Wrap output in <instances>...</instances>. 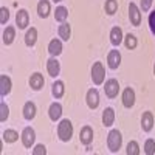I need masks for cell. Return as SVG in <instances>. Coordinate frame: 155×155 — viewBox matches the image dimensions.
Returning a JSON list of instances; mask_svg holds the SVG:
<instances>
[{"label": "cell", "mask_w": 155, "mask_h": 155, "mask_svg": "<svg viewBox=\"0 0 155 155\" xmlns=\"http://www.w3.org/2000/svg\"><path fill=\"white\" fill-rule=\"evenodd\" d=\"M37 14L42 19L48 17V14H50V2L48 0H41V2L37 3Z\"/></svg>", "instance_id": "19"}, {"label": "cell", "mask_w": 155, "mask_h": 155, "mask_svg": "<svg viewBox=\"0 0 155 155\" xmlns=\"http://www.w3.org/2000/svg\"><path fill=\"white\" fill-rule=\"evenodd\" d=\"M124 44H126V48H129V50H134L135 47H137V37L134 36V34H130L129 33L126 37H124Z\"/></svg>", "instance_id": "29"}, {"label": "cell", "mask_w": 155, "mask_h": 155, "mask_svg": "<svg viewBox=\"0 0 155 155\" xmlns=\"http://www.w3.org/2000/svg\"><path fill=\"white\" fill-rule=\"evenodd\" d=\"M153 74H155V64H153Z\"/></svg>", "instance_id": "37"}, {"label": "cell", "mask_w": 155, "mask_h": 155, "mask_svg": "<svg viewBox=\"0 0 155 155\" xmlns=\"http://www.w3.org/2000/svg\"><path fill=\"white\" fill-rule=\"evenodd\" d=\"M37 41V30L36 28H31L27 31V36H25V44H27L28 47H33Z\"/></svg>", "instance_id": "24"}, {"label": "cell", "mask_w": 155, "mask_h": 155, "mask_svg": "<svg viewBox=\"0 0 155 155\" xmlns=\"http://www.w3.org/2000/svg\"><path fill=\"white\" fill-rule=\"evenodd\" d=\"M54 2H61V0H54Z\"/></svg>", "instance_id": "38"}, {"label": "cell", "mask_w": 155, "mask_h": 155, "mask_svg": "<svg viewBox=\"0 0 155 155\" xmlns=\"http://www.w3.org/2000/svg\"><path fill=\"white\" fill-rule=\"evenodd\" d=\"M61 115H62V106L59 104V102H53V104L50 106V109H48L50 120L51 121H58L61 118Z\"/></svg>", "instance_id": "13"}, {"label": "cell", "mask_w": 155, "mask_h": 155, "mask_svg": "<svg viewBox=\"0 0 155 155\" xmlns=\"http://www.w3.org/2000/svg\"><path fill=\"white\" fill-rule=\"evenodd\" d=\"M104 8H106L107 14L112 16V14H115V12H116V9H118V2H116V0H107Z\"/></svg>", "instance_id": "28"}, {"label": "cell", "mask_w": 155, "mask_h": 155, "mask_svg": "<svg viewBox=\"0 0 155 155\" xmlns=\"http://www.w3.org/2000/svg\"><path fill=\"white\" fill-rule=\"evenodd\" d=\"M129 17H130V23L134 27H138L141 23V12H140V9L135 3L129 5Z\"/></svg>", "instance_id": "7"}, {"label": "cell", "mask_w": 155, "mask_h": 155, "mask_svg": "<svg viewBox=\"0 0 155 155\" xmlns=\"http://www.w3.org/2000/svg\"><path fill=\"white\" fill-rule=\"evenodd\" d=\"M153 126V115L152 112H144L143 118H141V127H143L144 132H150Z\"/></svg>", "instance_id": "12"}, {"label": "cell", "mask_w": 155, "mask_h": 155, "mask_svg": "<svg viewBox=\"0 0 155 155\" xmlns=\"http://www.w3.org/2000/svg\"><path fill=\"white\" fill-rule=\"evenodd\" d=\"M53 96L54 98H61L62 95H64V92H65V87H64V82L62 81H56L54 84H53Z\"/></svg>", "instance_id": "26"}, {"label": "cell", "mask_w": 155, "mask_h": 155, "mask_svg": "<svg viewBox=\"0 0 155 155\" xmlns=\"http://www.w3.org/2000/svg\"><path fill=\"white\" fill-rule=\"evenodd\" d=\"M67 16H68V11H67L65 6H58V8H56V11H54V19H56L58 22H65Z\"/></svg>", "instance_id": "25"}, {"label": "cell", "mask_w": 155, "mask_h": 155, "mask_svg": "<svg viewBox=\"0 0 155 155\" xmlns=\"http://www.w3.org/2000/svg\"><path fill=\"white\" fill-rule=\"evenodd\" d=\"M58 135L61 138V141H70L71 135H73V124L70 120H62L58 126Z\"/></svg>", "instance_id": "2"}, {"label": "cell", "mask_w": 155, "mask_h": 155, "mask_svg": "<svg viewBox=\"0 0 155 155\" xmlns=\"http://www.w3.org/2000/svg\"><path fill=\"white\" fill-rule=\"evenodd\" d=\"M110 42L115 47L123 42V30L120 27H113L112 28V31H110Z\"/></svg>", "instance_id": "16"}, {"label": "cell", "mask_w": 155, "mask_h": 155, "mask_svg": "<svg viewBox=\"0 0 155 155\" xmlns=\"http://www.w3.org/2000/svg\"><path fill=\"white\" fill-rule=\"evenodd\" d=\"M104 92L109 98H115L118 96V92H120V84L116 79H109L106 81V87H104Z\"/></svg>", "instance_id": "5"}, {"label": "cell", "mask_w": 155, "mask_h": 155, "mask_svg": "<svg viewBox=\"0 0 155 155\" xmlns=\"http://www.w3.org/2000/svg\"><path fill=\"white\" fill-rule=\"evenodd\" d=\"M149 28H150L152 34H155V11H152L149 16Z\"/></svg>", "instance_id": "35"}, {"label": "cell", "mask_w": 155, "mask_h": 155, "mask_svg": "<svg viewBox=\"0 0 155 155\" xmlns=\"http://www.w3.org/2000/svg\"><path fill=\"white\" fill-rule=\"evenodd\" d=\"M8 115H9V109H8V106L5 104V102H2L0 104V121H6V118H8Z\"/></svg>", "instance_id": "32"}, {"label": "cell", "mask_w": 155, "mask_h": 155, "mask_svg": "<svg viewBox=\"0 0 155 155\" xmlns=\"http://www.w3.org/2000/svg\"><path fill=\"white\" fill-rule=\"evenodd\" d=\"M33 153L34 155H45L47 153V147L44 144H37L34 149H33Z\"/></svg>", "instance_id": "34"}, {"label": "cell", "mask_w": 155, "mask_h": 155, "mask_svg": "<svg viewBox=\"0 0 155 155\" xmlns=\"http://www.w3.org/2000/svg\"><path fill=\"white\" fill-rule=\"evenodd\" d=\"M9 92H11V79L6 74H2L0 76V95L6 96Z\"/></svg>", "instance_id": "15"}, {"label": "cell", "mask_w": 155, "mask_h": 155, "mask_svg": "<svg viewBox=\"0 0 155 155\" xmlns=\"http://www.w3.org/2000/svg\"><path fill=\"white\" fill-rule=\"evenodd\" d=\"M87 106L90 109H96L99 106V93H98V90L96 88H90L88 92H87Z\"/></svg>", "instance_id": "6"}, {"label": "cell", "mask_w": 155, "mask_h": 155, "mask_svg": "<svg viewBox=\"0 0 155 155\" xmlns=\"http://www.w3.org/2000/svg\"><path fill=\"white\" fill-rule=\"evenodd\" d=\"M58 33H59V37L62 39V41H68L70 36H71L70 25H68V23H62L61 27H59V30H58Z\"/></svg>", "instance_id": "23"}, {"label": "cell", "mask_w": 155, "mask_h": 155, "mask_svg": "<svg viewBox=\"0 0 155 155\" xmlns=\"http://www.w3.org/2000/svg\"><path fill=\"white\" fill-rule=\"evenodd\" d=\"M123 104H124V107H127V109H130L134 104H135V92L129 87V88H126L124 92H123Z\"/></svg>", "instance_id": "11"}, {"label": "cell", "mask_w": 155, "mask_h": 155, "mask_svg": "<svg viewBox=\"0 0 155 155\" xmlns=\"http://www.w3.org/2000/svg\"><path fill=\"white\" fill-rule=\"evenodd\" d=\"M79 140H81L82 144L88 146V144L93 141V129L90 127V126L82 127V130H81V134H79Z\"/></svg>", "instance_id": "10"}, {"label": "cell", "mask_w": 155, "mask_h": 155, "mask_svg": "<svg viewBox=\"0 0 155 155\" xmlns=\"http://www.w3.org/2000/svg\"><path fill=\"white\" fill-rule=\"evenodd\" d=\"M8 19H9V11L3 6L2 9H0V23L5 25V23L8 22Z\"/></svg>", "instance_id": "33"}, {"label": "cell", "mask_w": 155, "mask_h": 155, "mask_svg": "<svg viewBox=\"0 0 155 155\" xmlns=\"http://www.w3.org/2000/svg\"><path fill=\"white\" fill-rule=\"evenodd\" d=\"M107 64H109V67H110L112 70L118 68L120 64H121V54H120V51L112 50L110 53H109V56H107Z\"/></svg>", "instance_id": "9"}, {"label": "cell", "mask_w": 155, "mask_h": 155, "mask_svg": "<svg viewBox=\"0 0 155 155\" xmlns=\"http://www.w3.org/2000/svg\"><path fill=\"white\" fill-rule=\"evenodd\" d=\"M144 153L146 155H153L155 153V141L152 138H149L144 143Z\"/></svg>", "instance_id": "31"}, {"label": "cell", "mask_w": 155, "mask_h": 155, "mask_svg": "<svg viewBox=\"0 0 155 155\" xmlns=\"http://www.w3.org/2000/svg\"><path fill=\"white\" fill-rule=\"evenodd\" d=\"M152 2H153V0H141V9H143V11H149Z\"/></svg>", "instance_id": "36"}, {"label": "cell", "mask_w": 155, "mask_h": 155, "mask_svg": "<svg viewBox=\"0 0 155 155\" xmlns=\"http://www.w3.org/2000/svg\"><path fill=\"white\" fill-rule=\"evenodd\" d=\"M44 84H45V81H44V76H42L41 73L31 74V78H30V85H31L33 90H41V88L44 87Z\"/></svg>", "instance_id": "14"}, {"label": "cell", "mask_w": 155, "mask_h": 155, "mask_svg": "<svg viewBox=\"0 0 155 155\" xmlns=\"http://www.w3.org/2000/svg\"><path fill=\"white\" fill-rule=\"evenodd\" d=\"M34 140H36V132L33 130L31 127H25L23 132H22V143L25 147H31L34 144Z\"/></svg>", "instance_id": "4"}, {"label": "cell", "mask_w": 155, "mask_h": 155, "mask_svg": "<svg viewBox=\"0 0 155 155\" xmlns=\"http://www.w3.org/2000/svg\"><path fill=\"white\" fill-rule=\"evenodd\" d=\"M127 155H138L140 153V146L137 141H130V143L127 144Z\"/></svg>", "instance_id": "30"}, {"label": "cell", "mask_w": 155, "mask_h": 155, "mask_svg": "<svg viewBox=\"0 0 155 155\" xmlns=\"http://www.w3.org/2000/svg\"><path fill=\"white\" fill-rule=\"evenodd\" d=\"M115 121V110L112 107H107L104 110V113H102V124H104L106 127H110Z\"/></svg>", "instance_id": "20"}, {"label": "cell", "mask_w": 155, "mask_h": 155, "mask_svg": "<svg viewBox=\"0 0 155 155\" xmlns=\"http://www.w3.org/2000/svg\"><path fill=\"white\" fill-rule=\"evenodd\" d=\"M47 70H48L50 76L56 78V76L59 74V71H61V65H59V62H58L54 58L48 59V61H47Z\"/></svg>", "instance_id": "17"}, {"label": "cell", "mask_w": 155, "mask_h": 155, "mask_svg": "<svg viewBox=\"0 0 155 155\" xmlns=\"http://www.w3.org/2000/svg\"><path fill=\"white\" fill-rule=\"evenodd\" d=\"M34 116H36V106H34V102H31V101L25 102V106H23V118L31 121Z\"/></svg>", "instance_id": "18"}, {"label": "cell", "mask_w": 155, "mask_h": 155, "mask_svg": "<svg viewBox=\"0 0 155 155\" xmlns=\"http://www.w3.org/2000/svg\"><path fill=\"white\" fill-rule=\"evenodd\" d=\"M28 22H30V16H28V11L27 9H19L17 14H16V23L20 30L27 28L28 27Z\"/></svg>", "instance_id": "8"}, {"label": "cell", "mask_w": 155, "mask_h": 155, "mask_svg": "<svg viewBox=\"0 0 155 155\" xmlns=\"http://www.w3.org/2000/svg\"><path fill=\"white\" fill-rule=\"evenodd\" d=\"M14 37H16V30L12 27H6V30L3 31V44L11 45L14 42Z\"/></svg>", "instance_id": "22"}, {"label": "cell", "mask_w": 155, "mask_h": 155, "mask_svg": "<svg viewBox=\"0 0 155 155\" xmlns=\"http://www.w3.org/2000/svg\"><path fill=\"white\" fill-rule=\"evenodd\" d=\"M121 144H123V137H121L120 130H116V129L110 130L107 135V147L110 149V152H113V153L118 152Z\"/></svg>", "instance_id": "1"}, {"label": "cell", "mask_w": 155, "mask_h": 155, "mask_svg": "<svg viewBox=\"0 0 155 155\" xmlns=\"http://www.w3.org/2000/svg\"><path fill=\"white\" fill-rule=\"evenodd\" d=\"M48 51L51 56H59L62 53V42L58 41V39H53L50 44H48Z\"/></svg>", "instance_id": "21"}, {"label": "cell", "mask_w": 155, "mask_h": 155, "mask_svg": "<svg viewBox=\"0 0 155 155\" xmlns=\"http://www.w3.org/2000/svg\"><path fill=\"white\" fill-rule=\"evenodd\" d=\"M19 138V134L16 130H5L3 132V141H6V143H14V141H17Z\"/></svg>", "instance_id": "27"}, {"label": "cell", "mask_w": 155, "mask_h": 155, "mask_svg": "<svg viewBox=\"0 0 155 155\" xmlns=\"http://www.w3.org/2000/svg\"><path fill=\"white\" fill-rule=\"evenodd\" d=\"M104 78H106V70L102 67L101 62H95L93 67H92V81L95 85H101L104 82Z\"/></svg>", "instance_id": "3"}]
</instances>
